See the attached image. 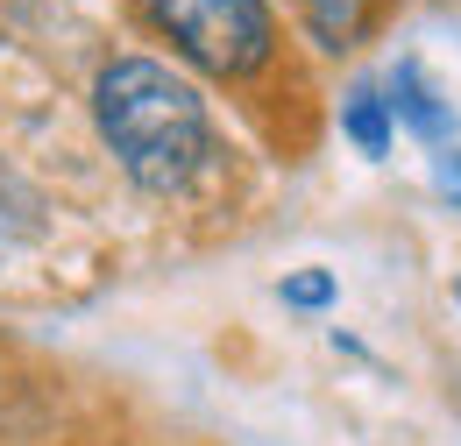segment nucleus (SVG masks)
<instances>
[{"label":"nucleus","instance_id":"nucleus-6","mask_svg":"<svg viewBox=\"0 0 461 446\" xmlns=\"http://www.w3.org/2000/svg\"><path fill=\"white\" fill-rule=\"evenodd\" d=\"M305 22H312V36H320L327 50H348V43L362 36L369 7H362V0H305Z\"/></svg>","mask_w":461,"mask_h":446},{"label":"nucleus","instance_id":"nucleus-4","mask_svg":"<svg viewBox=\"0 0 461 446\" xmlns=\"http://www.w3.org/2000/svg\"><path fill=\"white\" fill-rule=\"evenodd\" d=\"M341 128H348V142H355L362 156H384V149H391V128H398V120H391V100H384L376 78H355L341 93Z\"/></svg>","mask_w":461,"mask_h":446},{"label":"nucleus","instance_id":"nucleus-8","mask_svg":"<svg viewBox=\"0 0 461 446\" xmlns=\"http://www.w3.org/2000/svg\"><path fill=\"white\" fill-rule=\"evenodd\" d=\"M433 192L461 206V149H440V156H433Z\"/></svg>","mask_w":461,"mask_h":446},{"label":"nucleus","instance_id":"nucleus-2","mask_svg":"<svg viewBox=\"0 0 461 446\" xmlns=\"http://www.w3.org/2000/svg\"><path fill=\"white\" fill-rule=\"evenodd\" d=\"M149 29L206 78H256L277 57V22L263 0H149Z\"/></svg>","mask_w":461,"mask_h":446},{"label":"nucleus","instance_id":"nucleus-7","mask_svg":"<svg viewBox=\"0 0 461 446\" xmlns=\"http://www.w3.org/2000/svg\"><path fill=\"white\" fill-rule=\"evenodd\" d=\"M277 298L298 305V312H327V305H334V277H327V270H298V277L277 283Z\"/></svg>","mask_w":461,"mask_h":446},{"label":"nucleus","instance_id":"nucleus-5","mask_svg":"<svg viewBox=\"0 0 461 446\" xmlns=\"http://www.w3.org/2000/svg\"><path fill=\"white\" fill-rule=\"evenodd\" d=\"M36 213H43V206H36V192H29L14 170L0 164V263H7L29 234H36Z\"/></svg>","mask_w":461,"mask_h":446},{"label":"nucleus","instance_id":"nucleus-3","mask_svg":"<svg viewBox=\"0 0 461 446\" xmlns=\"http://www.w3.org/2000/svg\"><path fill=\"white\" fill-rule=\"evenodd\" d=\"M384 93H391V120H398V128H411V135H419V142H433V149H447V142H455V107L433 93V78H426L411 57L384 78Z\"/></svg>","mask_w":461,"mask_h":446},{"label":"nucleus","instance_id":"nucleus-1","mask_svg":"<svg viewBox=\"0 0 461 446\" xmlns=\"http://www.w3.org/2000/svg\"><path fill=\"white\" fill-rule=\"evenodd\" d=\"M93 120H100V142L114 149V164L128 170V184L149 192V199L185 192L206 170V156H213L206 100L164 57H114V64H100Z\"/></svg>","mask_w":461,"mask_h":446}]
</instances>
